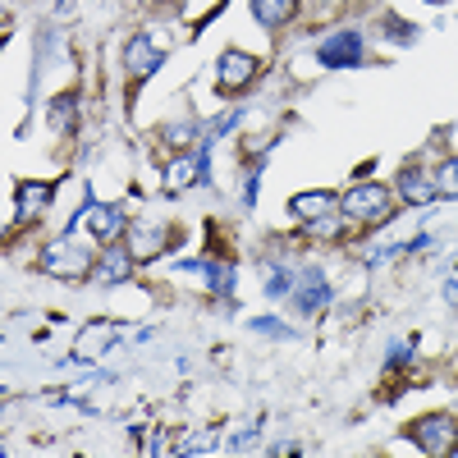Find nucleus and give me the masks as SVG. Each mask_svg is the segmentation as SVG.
<instances>
[{
	"label": "nucleus",
	"instance_id": "nucleus-15",
	"mask_svg": "<svg viewBox=\"0 0 458 458\" xmlns=\"http://www.w3.org/2000/svg\"><path fill=\"white\" fill-rule=\"evenodd\" d=\"M73 106H79V97H73V92H64V97L51 101V129H55V133H69V124H73Z\"/></svg>",
	"mask_w": 458,
	"mask_h": 458
},
{
	"label": "nucleus",
	"instance_id": "nucleus-11",
	"mask_svg": "<svg viewBox=\"0 0 458 458\" xmlns=\"http://www.w3.org/2000/svg\"><path fill=\"white\" fill-rule=\"evenodd\" d=\"M339 202H335V193H298L293 202H289V211L298 216V220H321V216H330Z\"/></svg>",
	"mask_w": 458,
	"mask_h": 458
},
{
	"label": "nucleus",
	"instance_id": "nucleus-6",
	"mask_svg": "<svg viewBox=\"0 0 458 458\" xmlns=\"http://www.w3.org/2000/svg\"><path fill=\"white\" fill-rule=\"evenodd\" d=\"M293 302H298V312H321L326 302H330V284H326V276L317 271V266H302L298 271V289H293Z\"/></svg>",
	"mask_w": 458,
	"mask_h": 458
},
{
	"label": "nucleus",
	"instance_id": "nucleus-3",
	"mask_svg": "<svg viewBox=\"0 0 458 458\" xmlns=\"http://www.w3.org/2000/svg\"><path fill=\"white\" fill-rule=\"evenodd\" d=\"M317 60L326 64V69H353V64H362V32H335V37H326V42L317 47Z\"/></svg>",
	"mask_w": 458,
	"mask_h": 458
},
{
	"label": "nucleus",
	"instance_id": "nucleus-9",
	"mask_svg": "<svg viewBox=\"0 0 458 458\" xmlns=\"http://www.w3.org/2000/svg\"><path fill=\"white\" fill-rule=\"evenodd\" d=\"M436 193H440L436 179H427L422 170H403V174H399V198H403L408 207H427Z\"/></svg>",
	"mask_w": 458,
	"mask_h": 458
},
{
	"label": "nucleus",
	"instance_id": "nucleus-8",
	"mask_svg": "<svg viewBox=\"0 0 458 458\" xmlns=\"http://www.w3.org/2000/svg\"><path fill=\"white\" fill-rule=\"evenodd\" d=\"M216 73H220V88H225V92L248 88V83L257 79V55H248V51H225L220 64H216Z\"/></svg>",
	"mask_w": 458,
	"mask_h": 458
},
{
	"label": "nucleus",
	"instance_id": "nucleus-10",
	"mask_svg": "<svg viewBox=\"0 0 458 458\" xmlns=\"http://www.w3.org/2000/svg\"><path fill=\"white\" fill-rule=\"evenodd\" d=\"M114 339H120V326H114V321H97V326H88L79 335V349H73V353H79V358H97L106 344H114Z\"/></svg>",
	"mask_w": 458,
	"mask_h": 458
},
{
	"label": "nucleus",
	"instance_id": "nucleus-19",
	"mask_svg": "<svg viewBox=\"0 0 458 458\" xmlns=\"http://www.w3.org/2000/svg\"><path fill=\"white\" fill-rule=\"evenodd\" d=\"M308 229H312V234H321V239H330V234H339V220H335V211H330V216H321V220H308Z\"/></svg>",
	"mask_w": 458,
	"mask_h": 458
},
{
	"label": "nucleus",
	"instance_id": "nucleus-14",
	"mask_svg": "<svg viewBox=\"0 0 458 458\" xmlns=\"http://www.w3.org/2000/svg\"><path fill=\"white\" fill-rule=\"evenodd\" d=\"M129 266H133V252L110 248V252L101 257V266H97V280H101V284H120V280H129Z\"/></svg>",
	"mask_w": 458,
	"mask_h": 458
},
{
	"label": "nucleus",
	"instance_id": "nucleus-20",
	"mask_svg": "<svg viewBox=\"0 0 458 458\" xmlns=\"http://www.w3.org/2000/svg\"><path fill=\"white\" fill-rule=\"evenodd\" d=\"M445 298H449L454 308H458V280H449V284H445Z\"/></svg>",
	"mask_w": 458,
	"mask_h": 458
},
{
	"label": "nucleus",
	"instance_id": "nucleus-16",
	"mask_svg": "<svg viewBox=\"0 0 458 458\" xmlns=\"http://www.w3.org/2000/svg\"><path fill=\"white\" fill-rule=\"evenodd\" d=\"M289 293H293V271H289V266L266 271V298H289Z\"/></svg>",
	"mask_w": 458,
	"mask_h": 458
},
{
	"label": "nucleus",
	"instance_id": "nucleus-21",
	"mask_svg": "<svg viewBox=\"0 0 458 458\" xmlns=\"http://www.w3.org/2000/svg\"><path fill=\"white\" fill-rule=\"evenodd\" d=\"M436 5H440V0H436Z\"/></svg>",
	"mask_w": 458,
	"mask_h": 458
},
{
	"label": "nucleus",
	"instance_id": "nucleus-4",
	"mask_svg": "<svg viewBox=\"0 0 458 458\" xmlns=\"http://www.w3.org/2000/svg\"><path fill=\"white\" fill-rule=\"evenodd\" d=\"M73 225H88L97 239H106V243H110V239H120V234H124V225H129V220H124V211H120V207H101V202H88L79 216L69 220V229H73Z\"/></svg>",
	"mask_w": 458,
	"mask_h": 458
},
{
	"label": "nucleus",
	"instance_id": "nucleus-17",
	"mask_svg": "<svg viewBox=\"0 0 458 458\" xmlns=\"http://www.w3.org/2000/svg\"><path fill=\"white\" fill-rule=\"evenodd\" d=\"M436 188H440V193H449V198H458V161H445V165H440Z\"/></svg>",
	"mask_w": 458,
	"mask_h": 458
},
{
	"label": "nucleus",
	"instance_id": "nucleus-12",
	"mask_svg": "<svg viewBox=\"0 0 458 458\" xmlns=\"http://www.w3.org/2000/svg\"><path fill=\"white\" fill-rule=\"evenodd\" d=\"M51 198H55V188H51V183H19V220L32 225V216L42 211Z\"/></svg>",
	"mask_w": 458,
	"mask_h": 458
},
{
	"label": "nucleus",
	"instance_id": "nucleus-2",
	"mask_svg": "<svg viewBox=\"0 0 458 458\" xmlns=\"http://www.w3.org/2000/svg\"><path fill=\"white\" fill-rule=\"evenodd\" d=\"M42 266L51 276H60V280H83L88 271H92V252L88 248H79L69 234L60 239V243H51L47 248V257H42Z\"/></svg>",
	"mask_w": 458,
	"mask_h": 458
},
{
	"label": "nucleus",
	"instance_id": "nucleus-18",
	"mask_svg": "<svg viewBox=\"0 0 458 458\" xmlns=\"http://www.w3.org/2000/svg\"><path fill=\"white\" fill-rule=\"evenodd\" d=\"M252 330H257V335H276V339H289V335H293V330H289L284 321H276V317H257Z\"/></svg>",
	"mask_w": 458,
	"mask_h": 458
},
{
	"label": "nucleus",
	"instance_id": "nucleus-1",
	"mask_svg": "<svg viewBox=\"0 0 458 458\" xmlns=\"http://www.w3.org/2000/svg\"><path fill=\"white\" fill-rule=\"evenodd\" d=\"M344 216L349 220H362V225H380V220H390V211H394V193L386 183H358V188H349L344 193Z\"/></svg>",
	"mask_w": 458,
	"mask_h": 458
},
{
	"label": "nucleus",
	"instance_id": "nucleus-13",
	"mask_svg": "<svg viewBox=\"0 0 458 458\" xmlns=\"http://www.w3.org/2000/svg\"><path fill=\"white\" fill-rule=\"evenodd\" d=\"M293 10H298V0H252V14H257V23H266V28L289 23Z\"/></svg>",
	"mask_w": 458,
	"mask_h": 458
},
{
	"label": "nucleus",
	"instance_id": "nucleus-5",
	"mask_svg": "<svg viewBox=\"0 0 458 458\" xmlns=\"http://www.w3.org/2000/svg\"><path fill=\"white\" fill-rule=\"evenodd\" d=\"M412 436H417V445H422L427 454H445L458 440V427H454L449 412H431V417H422V422L412 427Z\"/></svg>",
	"mask_w": 458,
	"mask_h": 458
},
{
	"label": "nucleus",
	"instance_id": "nucleus-7",
	"mask_svg": "<svg viewBox=\"0 0 458 458\" xmlns=\"http://www.w3.org/2000/svg\"><path fill=\"white\" fill-rule=\"evenodd\" d=\"M124 64H129L133 79H151V73L165 64V51L157 47V37H133L129 51H124Z\"/></svg>",
	"mask_w": 458,
	"mask_h": 458
}]
</instances>
